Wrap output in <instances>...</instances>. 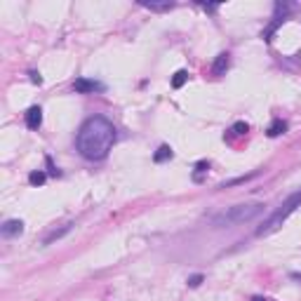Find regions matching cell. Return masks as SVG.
<instances>
[{
  "mask_svg": "<svg viewBox=\"0 0 301 301\" xmlns=\"http://www.w3.org/2000/svg\"><path fill=\"white\" fill-rule=\"evenodd\" d=\"M252 301H271V299H264V297H254Z\"/></svg>",
  "mask_w": 301,
  "mask_h": 301,
  "instance_id": "d6986e66",
  "label": "cell"
},
{
  "mask_svg": "<svg viewBox=\"0 0 301 301\" xmlns=\"http://www.w3.org/2000/svg\"><path fill=\"white\" fill-rule=\"evenodd\" d=\"M247 130H249L247 123H235L233 127H230V132L233 134H247Z\"/></svg>",
  "mask_w": 301,
  "mask_h": 301,
  "instance_id": "9a60e30c",
  "label": "cell"
},
{
  "mask_svg": "<svg viewBox=\"0 0 301 301\" xmlns=\"http://www.w3.org/2000/svg\"><path fill=\"white\" fill-rule=\"evenodd\" d=\"M73 89L78 92V94H92V92H104V85L97 82V80H89V78H78L73 82Z\"/></svg>",
  "mask_w": 301,
  "mask_h": 301,
  "instance_id": "5b68a950",
  "label": "cell"
},
{
  "mask_svg": "<svg viewBox=\"0 0 301 301\" xmlns=\"http://www.w3.org/2000/svg\"><path fill=\"white\" fill-rule=\"evenodd\" d=\"M264 212V203H242V205H233L226 212L217 214L212 219V224L217 228H224V226H235V224H245L257 219L259 214Z\"/></svg>",
  "mask_w": 301,
  "mask_h": 301,
  "instance_id": "7a4b0ae2",
  "label": "cell"
},
{
  "mask_svg": "<svg viewBox=\"0 0 301 301\" xmlns=\"http://www.w3.org/2000/svg\"><path fill=\"white\" fill-rule=\"evenodd\" d=\"M203 283V275L198 273V275H191V278H188V287H198V285Z\"/></svg>",
  "mask_w": 301,
  "mask_h": 301,
  "instance_id": "2e32d148",
  "label": "cell"
},
{
  "mask_svg": "<svg viewBox=\"0 0 301 301\" xmlns=\"http://www.w3.org/2000/svg\"><path fill=\"white\" fill-rule=\"evenodd\" d=\"M287 132V123L285 120H280V118H275L273 123L268 125V130H266V134L273 139V137H280V134H285Z\"/></svg>",
  "mask_w": 301,
  "mask_h": 301,
  "instance_id": "9c48e42d",
  "label": "cell"
},
{
  "mask_svg": "<svg viewBox=\"0 0 301 301\" xmlns=\"http://www.w3.org/2000/svg\"><path fill=\"white\" fill-rule=\"evenodd\" d=\"M43 125V108L40 106H31L26 111V127L28 130H38Z\"/></svg>",
  "mask_w": 301,
  "mask_h": 301,
  "instance_id": "52a82bcc",
  "label": "cell"
},
{
  "mask_svg": "<svg viewBox=\"0 0 301 301\" xmlns=\"http://www.w3.org/2000/svg\"><path fill=\"white\" fill-rule=\"evenodd\" d=\"M292 280H301V273H292Z\"/></svg>",
  "mask_w": 301,
  "mask_h": 301,
  "instance_id": "ac0fdd59",
  "label": "cell"
},
{
  "mask_svg": "<svg viewBox=\"0 0 301 301\" xmlns=\"http://www.w3.org/2000/svg\"><path fill=\"white\" fill-rule=\"evenodd\" d=\"M115 127L111 120L101 118V115H94L85 123L80 125L78 137H75V149L85 160H104L108 155V150L113 149L115 144Z\"/></svg>",
  "mask_w": 301,
  "mask_h": 301,
  "instance_id": "6da1fadb",
  "label": "cell"
},
{
  "mask_svg": "<svg viewBox=\"0 0 301 301\" xmlns=\"http://www.w3.org/2000/svg\"><path fill=\"white\" fill-rule=\"evenodd\" d=\"M45 172H40V169H36V172H31V174H28V184H31V186H40V184H45Z\"/></svg>",
  "mask_w": 301,
  "mask_h": 301,
  "instance_id": "5bb4252c",
  "label": "cell"
},
{
  "mask_svg": "<svg viewBox=\"0 0 301 301\" xmlns=\"http://www.w3.org/2000/svg\"><path fill=\"white\" fill-rule=\"evenodd\" d=\"M228 66H230V57H228V52H222L217 59H214V64H212V73L214 75H224V73L228 71Z\"/></svg>",
  "mask_w": 301,
  "mask_h": 301,
  "instance_id": "ba28073f",
  "label": "cell"
},
{
  "mask_svg": "<svg viewBox=\"0 0 301 301\" xmlns=\"http://www.w3.org/2000/svg\"><path fill=\"white\" fill-rule=\"evenodd\" d=\"M287 12H290V5L287 2H275V14H273V21H271V26L264 31V38L266 40H271V36L275 33V28L283 24L285 19H287Z\"/></svg>",
  "mask_w": 301,
  "mask_h": 301,
  "instance_id": "277c9868",
  "label": "cell"
},
{
  "mask_svg": "<svg viewBox=\"0 0 301 301\" xmlns=\"http://www.w3.org/2000/svg\"><path fill=\"white\" fill-rule=\"evenodd\" d=\"M0 233H2L5 238H17V235L24 233V222H21V219H7V222L2 224Z\"/></svg>",
  "mask_w": 301,
  "mask_h": 301,
  "instance_id": "8992f818",
  "label": "cell"
},
{
  "mask_svg": "<svg viewBox=\"0 0 301 301\" xmlns=\"http://www.w3.org/2000/svg\"><path fill=\"white\" fill-rule=\"evenodd\" d=\"M186 80H188V71H177L174 75H172V87H174V89L184 87V85H186Z\"/></svg>",
  "mask_w": 301,
  "mask_h": 301,
  "instance_id": "4fadbf2b",
  "label": "cell"
},
{
  "mask_svg": "<svg viewBox=\"0 0 301 301\" xmlns=\"http://www.w3.org/2000/svg\"><path fill=\"white\" fill-rule=\"evenodd\" d=\"M172 158V149H169L167 144H162L155 153H153V162H165V160Z\"/></svg>",
  "mask_w": 301,
  "mask_h": 301,
  "instance_id": "8fae6325",
  "label": "cell"
},
{
  "mask_svg": "<svg viewBox=\"0 0 301 301\" xmlns=\"http://www.w3.org/2000/svg\"><path fill=\"white\" fill-rule=\"evenodd\" d=\"M71 228H73V224H66V226H62V228H59V230H52V233H50V235L45 238V245H52L54 240L64 238V235H66V233H69V230H71Z\"/></svg>",
  "mask_w": 301,
  "mask_h": 301,
  "instance_id": "30bf717a",
  "label": "cell"
},
{
  "mask_svg": "<svg viewBox=\"0 0 301 301\" xmlns=\"http://www.w3.org/2000/svg\"><path fill=\"white\" fill-rule=\"evenodd\" d=\"M297 207H301V191H297V193L290 195V198H287V200H285V203L268 217V222H266L264 226H259L257 235H271V233H275V230L290 219V214L297 212Z\"/></svg>",
  "mask_w": 301,
  "mask_h": 301,
  "instance_id": "3957f363",
  "label": "cell"
},
{
  "mask_svg": "<svg viewBox=\"0 0 301 301\" xmlns=\"http://www.w3.org/2000/svg\"><path fill=\"white\" fill-rule=\"evenodd\" d=\"M144 7H149V9H153V12H169V9L174 7V2H142Z\"/></svg>",
  "mask_w": 301,
  "mask_h": 301,
  "instance_id": "7c38bea8",
  "label": "cell"
},
{
  "mask_svg": "<svg viewBox=\"0 0 301 301\" xmlns=\"http://www.w3.org/2000/svg\"><path fill=\"white\" fill-rule=\"evenodd\" d=\"M203 7H205V9H207V12H217V7H219V5H207V2H205Z\"/></svg>",
  "mask_w": 301,
  "mask_h": 301,
  "instance_id": "e0dca14e",
  "label": "cell"
}]
</instances>
